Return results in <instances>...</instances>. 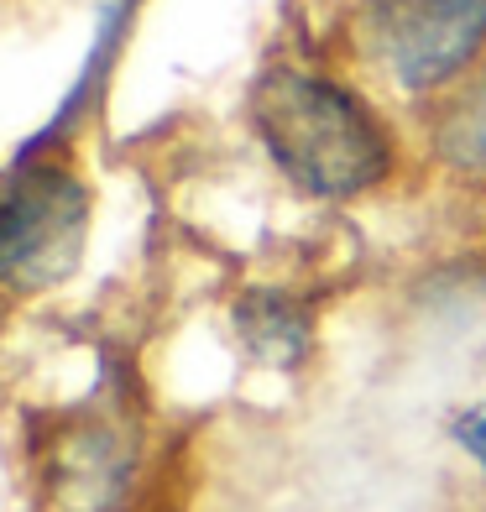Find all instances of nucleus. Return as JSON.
<instances>
[{
    "instance_id": "f03ea898",
    "label": "nucleus",
    "mask_w": 486,
    "mask_h": 512,
    "mask_svg": "<svg viewBox=\"0 0 486 512\" xmlns=\"http://www.w3.org/2000/svg\"><path fill=\"white\" fill-rule=\"evenodd\" d=\"M89 236V189L74 168L21 157L0 173V293L32 298L68 283Z\"/></svg>"
},
{
    "instance_id": "f257e3e1",
    "label": "nucleus",
    "mask_w": 486,
    "mask_h": 512,
    "mask_svg": "<svg viewBox=\"0 0 486 512\" xmlns=\"http://www.w3.org/2000/svg\"><path fill=\"white\" fill-rule=\"evenodd\" d=\"M251 131L277 173L314 199H356L392 168V142L372 105L304 68H267L251 84Z\"/></svg>"
},
{
    "instance_id": "423d86ee",
    "label": "nucleus",
    "mask_w": 486,
    "mask_h": 512,
    "mask_svg": "<svg viewBox=\"0 0 486 512\" xmlns=\"http://www.w3.org/2000/svg\"><path fill=\"white\" fill-rule=\"evenodd\" d=\"M450 439L486 471V403H471L450 418Z\"/></svg>"
},
{
    "instance_id": "39448f33",
    "label": "nucleus",
    "mask_w": 486,
    "mask_h": 512,
    "mask_svg": "<svg viewBox=\"0 0 486 512\" xmlns=\"http://www.w3.org/2000/svg\"><path fill=\"white\" fill-rule=\"evenodd\" d=\"M434 152L445 157L455 173H486V74L471 79L445 110H439Z\"/></svg>"
},
{
    "instance_id": "20e7f679",
    "label": "nucleus",
    "mask_w": 486,
    "mask_h": 512,
    "mask_svg": "<svg viewBox=\"0 0 486 512\" xmlns=\"http://www.w3.org/2000/svg\"><path fill=\"white\" fill-rule=\"evenodd\" d=\"M236 335L262 366H298L309 356V314L288 293H246L236 304Z\"/></svg>"
},
{
    "instance_id": "7ed1b4c3",
    "label": "nucleus",
    "mask_w": 486,
    "mask_h": 512,
    "mask_svg": "<svg viewBox=\"0 0 486 512\" xmlns=\"http://www.w3.org/2000/svg\"><path fill=\"white\" fill-rule=\"evenodd\" d=\"M366 27L413 95L450 84L486 42V0H366Z\"/></svg>"
}]
</instances>
